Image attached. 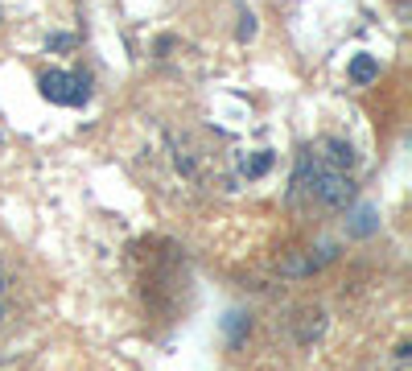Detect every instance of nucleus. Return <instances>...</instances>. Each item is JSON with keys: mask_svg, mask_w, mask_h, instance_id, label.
<instances>
[{"mask_svg": "<svg viewBox=\"0 0 412 371\" xmlns=\"http://www.w3.org/2000/svg\"><path fill=\"white\" fill-rule=\"evenodd\" d=\"M293 186H297V190H310V194H314L318 202H326V206H343V202H351V194H355L351 178H347L343 169H330L314 149L301 153Z\"/></svg>", "mask_w": 412, "mask_h": 371, "instance_id": "1", "label": "nucleus"}, {"mask_svg": "<svg viewBox=\"0 0 412 371\" xmlns=\"http://www.w3.org/2000/svg\"><path fill=\"white\" fill-rule=\"evenodd\" d=\"M41 99L58 103V107H83L91 99V87L83 74H66V70H45L41 74Z\"/></svg>", "mask_w": 412, "mask_h": 371, "instance_id": "2", "label": "nucleus"}, {"mask_svg": "<svg viewBox=\"0 0 412 371\" xmlns=\"http://www.w3.org/2000/svg\"><path fill=\"white\" fill-rule=\"evenodd\" d=\"M310 149H314V153H318V157H322V161H326L330 169H343V173H347V169L355 165V149H351L347 140L322 136V140H318V145H310Z\"/></svg>", "mask_w": 412, "mask_h": 371, "instance_id": "3", "label": "nucleus"}, {"mask_svg": "<svg viewBox=\"0 0 412 371\" xmlns=\"http://www.w3.org/2000/svg\"><path fill=\"white\" fill-rule=\"evenodd\" d=\"M376 78H380V62L371 54H355L351 58V83L363 87V83H376Z\"/></svg>", "mask_w": 412, "mask_h": 371, "instance_id": "4", "label": "nucleus"}, {"mask_svg": "<svg viewBox=\"0 0 412 371\" xmlns=\"http://www.w3.org/2000/svg\"><path fill=\"white\" fill-rule=\"evenodd\" d=\"M268 169H272V153H256V157L243 161V173H248V178H264Z\"/></svg>", "mask_w": 412, "mask_h": 371, "instance_id": "5", "label": "nucleus"}, {"mask_svg": "<svg viewBox=\"0 0 412 371\" xmlns=\"http://www.w3.org/2000/svg\"><path fill=\"white\" fill-rule=\"evenodd\" d=\"M235 37H239V41H252V37H256V17H252V12H239V29H235Z\"/></svg>", "mask_w": 412, "mask_h": 371, "instance_id": "6", "label": "nucleus"}, {"mask_svg": "<svg viewBox=\"0 0 412 371\" xmlns=\"http://www.w3.org/2000/svg\"><path fill=\"white\" fill-rule=\"evenodd\" d=\"M371 231H376V211L363 206V211H359V223H355V235H371Z\"/></svg>", "mask_w": 412, "mask_h": 371, "instance_id": "7", "label": "nucleus"}, {"mask_svg": "<svg viewBox=\"0 0 412 371\" xmlns=\"http://www.w3.org/2000/svg\"><path fill=\"white\" fill-rule=\"evenodd\" d=\"M74 45V37H66V33H54L50 37V50H70Z\"/></svg>", "mask_w": 412, "mask_h": 371, "instance_id": "8", "label": "nucleus"}, {"mask_svg": "<svg viewBox=\"0 0 412 371\" xmlns=\"http://www.w3.org/2000/svg\"><path fill=\"white\" fill-rule=\"evenodd\" d=\"M169 50H173V37H161V41H157V54H161V58H165V54H169Z\"/></svg>", "mask_w": 412, "mask_h": 371, "instance_id": "9", "label": "nucleus"}]
</instances>
